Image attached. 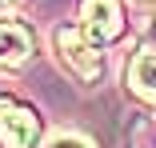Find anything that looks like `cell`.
<instances>
[{
    "instance_id": "1",
    "label": "cell",
    "mask_w": 156,
    "mask_h": 148,
    "mask_svg": "<svg viewBox=\"0 0 156 148\" xmlns=\"http://www.w3.org/2000/svg\"><path fill=\"white\" fill-rule=\"evenodd\" d=\"M52 48L72 76H80L88 84L100 76V44L84 32V24H60L52 32Z\"/></svg>"
},
{
    "instance_id": "2",
    "label": "cell",
    "mask_w": 156,
    "mask_h": 148,
    "mask_svg": "<svg viewBox=\"0 0 156 148\" xmlns=\"http://www.w3.org/2000/svg\"><path fill=\"white\" fill-rule=\"evenodd\" d=\"M40 116L36 108L0 100V148H40Z\"/></svg>"
},
{
    "instance_id": "3",
    "label": "cell",
    "mask_w": 156,
    "mask_h": 148,
    "mask_svg": "<svg viewBox=\"0 0 156 148\" xmlns=\"http://www.w3.org/2000/svg\"><path fill=\"white\" fill-rule=\"evenodd\" d=\"M80 24L104 48L124 36V8H120V0H80Z\"/></svg>"
},
{
    "instance_id": "4",
    "label": "cell",
    "mask_w": 156,
    "mask_h": 148,
    "mask_svg": "<svg viewBox=\"0 0 156 148\" xmlns=\"http://www.w3.org/2000/svg\"><path fill=\"white\" fill-rule=\"evenodd\" d=\"M36 40L28 32V24L20 20H0V68H20L32 56Z\"/></svg>"
},
{
    "instance_id": "5",
    "label": "cell",
    "mask_w": 156,
    "mask_h": 148,
    "mask_svg": "<svg viewBox=\"0 0 156 148\" xmlns=\"http://www.w3.org/2000/svg\"><path fill=\"white\" fill-rule=\"evenodd\" d=\"M128 88L156 108V44H148V48H140L132 56V64H128Z\"/></svg>"
},
{
    "instance_id": "6",
    "label": "cell",
    "mask_w": 156,
    "mask_h": 148,
    "mask_svg": "<svg viewBox=\"0 0 156 148\" xmlns=\"http://www.w3.org/2000/svg\"><path fill=\"white\" fill-rule=\"evenodd\" d=\"M40 148H96L88 136H80V132H52Z\"/></svg>"
},
{
    "instance_id": "7",
    "label": "cell",
    "mask_w": 156,
    "mask_h": 148,
    "mask_svg": "<svg viewBox=\"0 0 156 148\" xmlns=\"http://www.w3.org/2000/svg\"><path fill=\"white\" fill-rule=\"evenodd\" d=\"M0 4H4V0H0Z\"/></svg>"
}]
</instances>
